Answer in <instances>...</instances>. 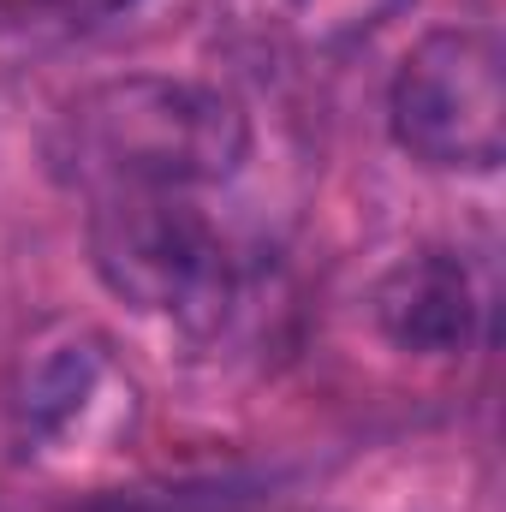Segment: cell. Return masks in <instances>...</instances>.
Returning a JSON list of instances; mask_svg holds the SVG:
<instances>
[{"mask_svg":"<svg viewBox=\"0 0 506 512\" xmlns=\"http://www.w3.org/2000/svg\"><path fill=\"white\" fill-rule=\"evenodd\" d=\"M48 155L54 173L90 203L143 191H215L245 167L251 120L221 84L131 72L66 102Z\"/></svg>","mask_w":506,"mask_h":512,"instance_id":"1","label":"cell"},{"mask_svg":"<svg viewBox=\"0 0 506 512\" xmlns=\"http://www.w3.org/2000/svg\"><path fill=\"white\" fill-rule=\"evenodd\" d=\"M203 191H143L90 203V262L131 310L185 334H227L251 304L262 262Z\"/></svg>","mask_w":506,"mask_h":512,"instance_id":"2","label":"cell"},{"mask_svg":"<svg viewBox=\"0 0 506 512\" xmlns=\"http://www.w3.org/2000/svg\"><path fill=\"white\" fill-rule=\"evenodd\" d=\"M387 131L417 167L495 173L506 155V72L495 30H429L387 84Z\"/></svg>","mask_w":506,"mask_h":512,"instance_id":"3","label":"cell"},{"mask_svg":"<svg viewBox=\"0 0 506 512\" xmlns=\"http://www.w3.org/2000/svg\"><path fill=\"white\" fill-rule=\"evenodd\" d=\"M370 322L405 358H465L489 328V286L465 251L429 245L399 256L376 280Z\"/></svg>","mask_w":506,"mask_h":512,"instance_id":"4","label":"cell"},{"mask_svg":"<svg viewBox=\"0 0 506 512\" xmlns=\"http://www.w3.org/2000/svg\"><path fill=\"white\" fill-rule=\"evenodd\" d=\"M405 0H286L292 12V30L316 48H334V42H358L370 36L376 24H387Z\"/></svg>","mask_w":506,"mask_h":512,"instance_id":"5","label":"cell"},{"mask_svg":"<svg viewBox=\"0 0 506 512\" xmlns=\"http://www.w3.org/2000/svg\"><path fill=\"white\" fill-rule=\"evenodd\" d=\"M126 6H137V0H0V24L6 30H78V24H102Z\"/></svg>","mask_w":506,"mask_h":512,"instance_id":"6","label":"cell"}]
</instances>
